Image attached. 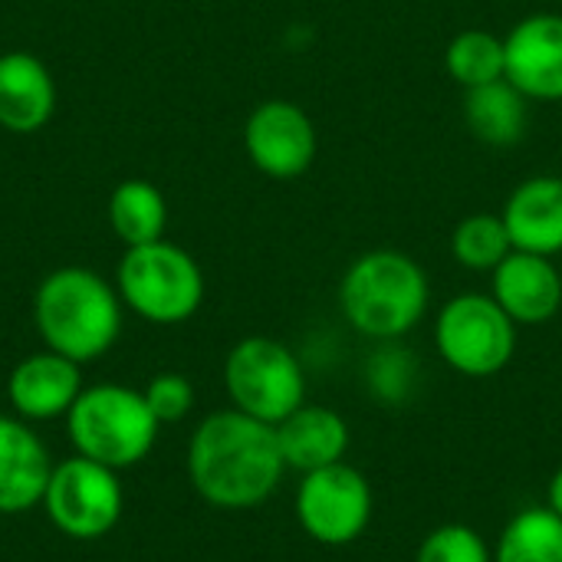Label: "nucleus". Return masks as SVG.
I'll list each match as a JSON object with an SVG mask.
<instances>
[{"instance_id":"22","label":"nucleus","mask_w":562,"mask_h":562,"mask_svg":"<svg viewBox=\"0 0 562 562\" xmlns=\"http://www.w3.org/2000/svg\"><path fill=\"white\" fill-rule=\"evenodd\" d=\"M514 254L501 214H468L451 234V257L474 273H494Z\"/></svg>"},{"instance_id":"16","label":"nucleus","mask_w":562,"mask_h":562,"mask_svg":"<svg viewBox=\"0 0 562 562\" xmlns=\"http://www.w3.org/2000/svg\"><path fill=\"white\" fill-rule=\"evenodd\" d=\"M56 112V82L33 53H0V128L13 135L40 132Z\"/></svg>"},{"instance_id":"24","label":"nucleus","mask_w":562,"mask_h":562,"mask_svg":"<svg viewBox=\"0 0 562 562\" xmlns=\"http://www.w3.org/2000/svg\"><path fill=\"white\" fill-rule=\"evenodd\" d=\"M415 382V362H412V352H402L395 349L392 342H385V349H379L372 359H369V389L375 398L382 402H398L408 395Z\"/></svg>"},{"instance_id":"13","label":"nucleus","mask_w":562,"mask_h":562,"mask_svg":"<svg viewBox=\"0 0 562 562\" xmlns=\"http://www.w3.org/2000/svg\"><path fill=\"white\" fill-rule=\"evenodd\" d=\"M491 296L517 326H543L562 310V273L553 257L514 250L491 273Z\"/></svg>"},{"instance_id":"17","label":"nucleus","mask_w":562,"mask_h":562,"mask_svg":"<svg viewBox=\"0 0 562 562\" xmlns=\"http://www.w3.org/2000/svg\"><path fill=\"white\" fill-rule=\"evenodd\" d=\"M273 428H277L286 471H300V474H313V471L346 461V451L352 441L346 418L326 405L303 402L293 415H286Z\"/></svg>"},{"instance_id":"20","label":"nucleus","mask_w":562,"mask_h":562,"mask_svg":"<svg viewBox=\"0 0 562 562\" xmlns=\"http://www.w3.org/2000/svg\"><path fill=\"white\" fill-rule=\"evenodd\" d=\"M494 562H562V517L550 507L520 510L504 527Z\"/></svg>"},{"instance_id":"9","label":"nucleus","mask_w":562,"mask_h":562,"mask_svg":"<svg viewBox=\"0 0 562 562\" xmlns=\"http://www.w3.org/2000/svg\"><path fill=\"white\" fill-rule=\"evenodd\" d=\"M372 487L362 471L339 461L303 474L296 491V520L303 533L323 547L356 543L372 520Z\"/></svg>"},{"instance_id":"5","label":"nucleus","mask_w":562,"mask_h":562,"mask_svg":"<svg viewBox=\"0 0 562 562\" xmlns=\"http://www.w3.org/2000/svg\"><path fill=\"white\" fill-rule=\"evenodd\" d=\"M115 290L138 319L178 326L201 310L204 273L184 247L161 237L155 244L125 247L115 270Z\"/></svg>"},{"instance_id":"19","label":"nucleus","mask_w":562,"mask_h":562,"mask_svg":"<svg viewBox=\"0 0 562 562\" xmlns=\"http://www.w3.org/2000/svg\"><path fill=\"white\" fill-rule=\"evenodd\" d=\"M109 227L125 247L155 244L168 227L165 194L145 178H125L109 194Z\"/></svg>"},{"instance_id":"6","label":"nucleus","mask_w":562,"mask_h":562,"mask_svg":"<svg viewBox=\"0 0 562 562\" xmlns=\"http://www.w3.org/2000/svg\"><path fill=\"white\" fill-rule=\"evenodd\" d=\"M224 389L237 412L280 425L306 402V375L290 346L270 336L240 339L224 359Z\"/></svg>"},{"instance_id":"7","label":"nucleus","mask_w":562,"mask_h":562,"mask_svg":"<svg viewBox=\"0 0 562 562\" xmlns=\"http://www.w3.org/2000/svg\"><path fill=\"white\" fill-rule=\"evenodd\" d=\"M435 346L445 366L468 379H491L504 372L517 352V323L494 296H451L435 319Z\"/></svg>"},{"instance_id":"3","label":"nucleus","mask_w":562,"mask_h":562,"mask_svg":"<svg viewBox=\"0 0 562 562\" xmlns=\"http://www.w3.org/2000/svg\"><path fill=\"white\" fill-rule=\"evenodd\" d=\"M428 303V273L402 250H369L356 257L339 283V310L346 323L375 342L408 336L425 319Z\"/></svg>"},{"instance_id":"18","label":"nucleus","mask_w":562,"mask_h":562,"mask_svg":"<svg viewBox=\"0 0 562 562\" xmlns=\"http://www.w3.org/2000/svg\"><path fill=\"white\" fill-rule=\"evenodd\" d=\"M530 99L510 86L507 79L468 89L464 95V122L471 128L474 138H481L484 145L494 148H507L517 145L527 132L530 122Z\"/></svg>"},{"instance_id":"15","label":"nucleus","mask_w":562,"mask_h":562,"mask_svg":"<svg viewBox=\"0 0 562 562\" xmlns=\"http://www.w3.org/2000/svg\"><path fill=\"white\" fill-rule=\"evenodd\" d=\"M514 250L557 257L562 254V178L533 175L520 181L501 211Z\"/></svg>"},{"instance_id":"21","label":"nucleus","mask_w":562,"mask_h":562,"mask_svg":"<svg viewBox=\"0 0 562 562\" xmlns=\"http://www.w3.org/2000/svg\"><path fill=\"white\" fill-rule=\"evenodd\" d=\"M445 69L448 76L468 92L497 79H507V53H504V36L491 30H461L451 36L445 49Z\"/></svg>"},{"instance_id":"10","label":"nucleus","mask_w":562,"mask_h":562,"mask_svg":"<svg viewBox=\"0 0 562 562\" xmlns=\"http://www.w3.org/2000/svg\"><path fill=\"white\" fill-rule=\"evenodd\" d=\"M244 151L267 178H300L313 168L319 151L316 125L303 105L290 99H267L244 122Z\"/></svg>"},{"instance_id":"12","label":"nucleus","mask_w":562,"mask_h":562,"mask_svg":"<svg viewBox=\"0 0 562 562\" xmlns=\"http://www.w3.org/2000/svg\"><path fill=\"white\" fill-rule=\"evenodd\" d=\"M82 392L79 362L59 352H33L13 366L7 379V402L23 422H53L66 418Z\"/></svg>"},{"instance_id":"2","label":"nucleus","mask_w":562,"mask_h":562,"mask_svg":"<svg viewBox=\"0 0 562 562\" xmlns=\"http://www.w3.org/2000/svg\"><path fill=\"white\" fill-rule=\"evenodd\" d=\"M119 290L89 267H59L33 293V323L49 352L79 366L105 356L122 333Z\"/></svg>"},{"instance_id":"26","label":"nucleus","mask_w":562,"mask_h":562,"mask_svg":"<svg viewBox=\"0 0 562 562\" xmlns=\"http://www.w3.org/2000/svg\"><path fill=\"white\" fill-rule=\"evenodd\" d=\"M547 507L562 517V468L553 474V481H550V491H547Z\"/></svg>"},{"instance_id":"23","label":"nucleus","mask_w":562,"mask_h":562,"mask_svg":"<svg viewBox=\"0 0 562 562\" xmlns=\"http://www.w3.org/2000/svg\"><path fill=\"white\" fill-rule=\"evenodd\" d=\"M415 562H494V550L477 530L464 524H445L422 540Z\"/></svg>"},{"instance_id":"11","label":"nucleus","mask_w":562,"mask_h":562,"mask_svg":"<svg viewBox=\"0 0 562 562\" xmlns=\"http://www.w3.org/2000/svg\"><path fill=\"white\" fill-rule=\"evenodd\" d=\"M507 82L527 99L562 102V13H530L504 36Z\"/></svg>"},{"instance_id":"14","label":"nucleus","mask_w":562,"mask_h":562,"mask_svg":"<svg viewBox=\"0 0 562 562\" xmlns=\"http://www.w3.org/2000/svg\"><path fill=\"white\" fill-rule=\"evenodd\" d=\"M53 464L40 435L23 422L0 415V514L13 517L43 504Z\"/></svg>"},{"instance_id":"8","label":"nucleus","mask_w":562,"mask_h":562,"mask_svg":"<svg viewBox=\"0 0 562 562\" xmlns=\"http://www.w3.org/2000/svg\"><path fill=\"white\" fill-rule=\"evenodd\" d=\"M40 507L59 533L72 540H99L119 524L125 507L119 471L79 454L66 458L53 464Z\"/></svg>"},{"instance_id":"4","label":"nucleus","mask_w":562,"mask_h":562,"mask_svg":"<svg viewBox=\"0 0 562 562\" xmlns=\"http://www.w3.org/2000/svg\"><path fill=\"white\" fill-rule=\"evenodd\" d=\"M158 428L145 395L115 382L82 389L66 415V435L76 454L112 471L145 461L158 441Z\"/></svg>"},{"instance_id":"1","label":"nucleus","mask_w":562,"mask_h":562,"mask_svg":"<svg viewBox=\"0 0 562 562\" xmlns=\"http://www.w3.org/2000/svg\"><path fill=\"white\" fill-rule=\"evenodd\" d=\"M277 428L237 408L207 415L188 445V477L201 501L221 510L263 504L283 481Z\"/></svg>"},{"instance_id":"25","label":"nucleus","mask_w":562,"mask_h":562,"mask_svg":"<svg viewBox=\"0 0 562 562\" xmlns=\"http://www.w3.org/2000/svg\"><path fill=\"white\" fill-rule=\"evenodd\" d=\"M151 415L158 418V425H175L181 418L191 415L194 408V385L181 375V372H158L148 379V385L142 389Z\"/></svg>"}]
</instances>
